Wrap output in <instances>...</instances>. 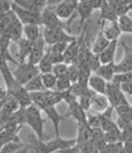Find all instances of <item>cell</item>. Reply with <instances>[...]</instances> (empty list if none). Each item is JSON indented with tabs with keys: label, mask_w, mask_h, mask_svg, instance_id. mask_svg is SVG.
<instances>
[{
	"label": "cell",
	"mask_w": 132,
	"mask_h": 153,
	"mask_svg": "<svg viewBox=\"0 0 132 153\" xmlns=\"http://www.w3.org/2000/svg\"><path fill=\"white\" fill-rule=\"evenodd\" d=\"M11 10L17 16V18L22 23L23 26L28 25H42V14L34 13V12L26 10L24 8L18 6L15 1H11Z\"/></svg>",
	"instance_id": "obj_7"
},
{
	"label": "cell",
	"mask_w": 132,
	"mask_h": 153,
	"mask_svg": "<svg viewBox=\"0 0 132 153\" xmlns=\"http://www.w3.org/2000/svg\"><path fill=\"white\" fill-rule=\"evenodd\" d=\"M123 153H132V140L123 142Z\"/></svg>",
	"instance_id": "obj_47"
},
{
	"label": "cell",
	"mask_w": 132,
	"mask_h": 153,
	"mask_svg": "<svg viewBox=\"0 0 132 153\" xmlns=\"http://www.w3.org/2000/svg\"><path fill=\"white\" fill-rule=\"evenodd\" d=\"M95 10L91 6L90 0H81L78 1V6L76 9V13L79 16V25L82 26L84 22H88V19L93 14Z\"/></svg>",
	"instance_id": "obj_17"
},
{
	"label": "cell",
	"mask_w": 132,
	"mask_h": 153,
	"mask_svg": "<svg viewBox=\"0 0 132 153\" xmlns=\"http://www.w3.org/2000/svg\"><path fill=\"white\" fill-rule=\"evenodd\" d=\"M108 2L119 18L127 16L128 12L130 11L128 5H127V0H110Z\"/></svg>",
	"instance_id": "obj_26"
},
{
	"label": "cell",
	"mask_w": 132,
	"mask_h": 153,
	"mask_svg": "<svg viewBox=\"0 0 132 153\" xmlns=\"http://www.w3.org/2000/svg\"><path fill=\"white\" fill-rule=\"evenodd\" d=\"M67 70H69V65L66 63H60L56 64L53 66L52 73L58 78H62V76H67Z\"/></svg>",
	"instance_id": "obj_39"
},
{
	"label": "cell",
	"mask_w": 132,
	"mask_h": 153,
	"mask_svg": "<svg viewBox=\"0 0 132 153\" xmlns=\"http://www.w3.org/2000/svg\"><path fill=\"white\" fill-rule=\"evenodd\" d=\"M118 25L121 28L122 33L132 34V19L128 15L119 18Z\"/></svg>",
	"instance_id": "obj_33"
},
{
	"label": "cell",
	"mask_w": 132,
	"mask_h": 153,
	"mask_svg": "<svg viewBox=\"0 0 132 153\" xmlns=\"http://www.w3.org/2000/svg\"><path fill=\"white\" fill-rule=\"evenodd\" d=\"M95 95V92H94L89 87V89H88L82 96H80V97L78 98L79 105L82 107V108L85 111H88L91 108L92 103H93V99H94Z\"/></svg>",
	"instance_id": "obj_30"
},
{
	"label": "cell",
	"mask_w": 132,
	"mask_h": 153,
	"mask_svg": "<svg viewBox=\"0 0 132 153\" xmlns=\"http://www.w3.org/2000/svg\"><path fill=\"white\" fill-rule=\"evenodd\" d=\"M25 144H23L21 142H10L3 146L2 149L0 150V153H15V151L19 150Z\"/></svg>",
	"instance_id": "obj_36"
},
{
	"label": "cell",
	"mask_w": 132,
	"mask_h": 153,
	"mask_svg": "<svg viewBox=\"0 0 132 153\" xmlns=\"http://www.w3.org/2000/svg\"><path fill=\"white\" fill-rule=\"evenodd\" d=\"M42 80L45 86V90H54L57 83V76L53 73H46V74H41Z\"/></svg>",
	"instance_id": "obj_32"
},
{
	"label": "cell",
	"mask_w": 132,
	"mask_h": 153,
	"mask_svg": "<svg viewBox=\"0 0 132 153\" xmlns=\"http://www.w3.org/2000/svg\"><path fill=\"white\" fill-rule=\"evenodd\" d=\"M77 67L79 70V76H78L77 82L85 87H89V79H90L93 72L91 71L89 66L87 65V63H82Z\"/></svg>",
	"instance_id": "obj_27"
},
{
	"label": "cell",
	"mask_w": 132,
	"mask_h": 153,
	"mask_svg": "<svg viewBox=\"0 0 132 153\" xmlns=\"http://www.w3.org/2000/svg\"><path fill=\"white\" fill-rule=\"evenodd\" d=\"M53 66H54V64L52 62V60H51L49 52L46 51L45 56H43L41 61H40V63L38 64V68L40 70V73L41 74L52 73Z\"/></svg>",
	"instance_id": "obj_31"
},
{
	"label": "cell",
	"mask_w": 132,
	"mask_h": 153,
	"mask_svg": "<svg viewBox=\"0 0 132 153\" xmlns=\"http://www.w3.org/2000/svg\"><path fill=\"white\" fill-rule=\"evenodd\" d=\"M86 63L93 73H95L98 68L102 65L101 62H100V58H99V54H95V53H94V52H92L91 53L89 58L87 59Z\"/></svg>",
	"instance_id": "obj_35"
},
{
	"label": "cell",
	"mask_w": 132,
	"mask_h": 153,
	"mask_svg": "<svg viewBox=\"0 0 132 153\" xmlns=\"http://www.w3.org/2000/svg\"><path fill=\"white\" fill-rule=\"evenodd\" d=\"M64 116H65V118L71 116V117L76 120L77 124H89L88 123V115L86 114V111L79 105L78 101L70 105L67 111Z\"/></svg>",
	"instance_id": "obj_14"
},
{
	"label": "cell",
	"mask_w": 132,
	"mask_h": 153,
	"mask_svg": "<svg viewBox=\"0 0 132 153\" xmlns=\"http://www.w3.org/2000/svg\"><path fill=\"white\" fill-rule=\"evenodd\" d=\"M3 146H4V144L1 143V142H0V150H1L2 149V147H3Z\"/></svg>",
	"instance_id": "obj_49"
},
{
	"label": "cell",
	"mask_w": 132,
	"mask_h": 153,
	"mask_svg": "<svg viewBox=\"0 0 132 153\" xmlns=\"http://www.w3.org/2000/svg\"><path fill=\"white\" fill-rule=\"evenodd\" d=\"M102 115L101 114H95L88 115V123L91 128H101L102 126Z\"/></svg>",
	"instance_id": "obj_38"
},
{
	"label": "cell",
	"mask_w": 132,
	"mask_h": 153,
	"mask_svg": "<svg viewBox=\"0 0 132 153\" xmlns=\"http://www.w3.org/2000/svg\"><path fill=\"white\" fill-rule=\"evenodd\" d=\"M70 44V43H57V44H54L52 46H48V49L47 50L51 52H53V53L64 54Z\"/></svg>",
	"instance_id": "obj_41"
},
{
	"label": "cell",
	"mask_w": 132,
	"mask_h": 153,
	"mask_svg": "<svg viewBox=\"0 0 132 153\" xmlns=\"http://www.w3.org/2000/svg\"><path fill=\"white\" fill-rule=\"evenodd\" d=\"M127 5H128L129 10L132 11V0H127Z\"/></svg>",
	"instance_id": "obj_48"
},
{
	"label": "cell",
	"mask_w": 132,
	"mask_h": 153,
	"mask_svg": "<svg viewBox=\"0 0 132 153\" xmlns=\"http://www.w3.org/2000/svg\"><path fill=\"white\" fill-rule=\"evenodd\" d=\"M102 3L103 0H90V4L94 10H100Z\"/></svg>",
	"instance_id": "obj_46"
},
{
	"label": "cell",
	"mask_w": 132,
	"mask_h": 153,
	"mask_svg": "<svg viewBox=\"0 0 132 153\" xmlns=\"http://www.w3.org/2000/svg\"><path fill=\"white\" fill-rule=\"evenodd\" d=\"M121 89L125 94H128L132 96V80L129 82H126L125 84H122Z\"/></svg>",
	"instance_id": "obj_45"
},
{
	"label": "cell",
	"mask_w": 132,
	"mask_h": 153,
	"mask_svg": "<svg viewBox=\"0 0 132 153\" xmlns=\"http://www.w3.org/2000/svg\"><path fill=\"white\" fill-rule=\"evenodd\" d=\"M110 106V103L108 101L106 95L102 94H97L94 96L93 103H92V108L97 112V114H102L103 111H105Z\"/></svg>",
	"instance_id": "obj_24"
},
{
	"label": "cell",
	"mask_w": 132,
	"mask_h": 153,
	"mask_svg": "<svg viewBox=\"0 0 132 153\" xmlns=\"http://www.w3.org/2000/svg\"><path fill=\"white\" fill-rule=\"evenodd\" d=\"M33 104L36 105L40 110L43 108L56 106L63 101L62 92L56 90H45L41 92L30 93Z\"/></svg>",
	"instance_id": "obj_3"
},
{
	"label": "cell",
	"mask_w": 132,
	"mask_h": 153,
	"mask_svg": "<svg viewBox=\"0 0 132 153\" xmlns=\"http://www.w3.org/2000/svg\"><path fill=\"white\" fill-rule=\"evenodd\" d=\"M122 142H126V140H132V123L126 125L125 128L122 129Z\"/></svg>",
	"instance_id": "obj_43"
},
{
	"label": "cell",
	"mask_w": 132,
	"mask_h": 153,
	"mask_svg": "<svg viewBox=\"0 0 132 153\" xmlns=\"http://www.w3.org/2000/svg\"><path fill=\"white\" fill-rule=\"evenodd\" d=\"M95 74L99 76L103 79H105L107 82H111L113 80L115 75L117 74V72H116V63L113 62L109 64H102Z\"/></svg>",
	"instance_id": "obj_23"
},
{
	"label": "cell",
	"mask_w": 132,
	"mask_h": 153,
	"mask_svg": "<svg viewBox=\"0 0 132 153\" xmlns=\"http://www.w3.org/2000/svg\"><path fill=\"white\" fill-rule=\"evenodd\" d=\"M30 146L33 147L36 153H53L55 151H61L67 148L73 147L76 144V140H66L61 137L56 138L45 143L43 140H40L37 137L36 139L30 138Z\"/></svg>",
	"instance_id": "obj_1"
},
{
	"label": "cell",
	"mask_w": 132,
	"mask_h": 153,
	"mask_svg": "<svg viewBox=\"0 0 132 153\" xmlns=\"http://www.w3.org/2000/svg\"><path fill=\"white\" fill-rule=\"evenodd\" d=\"M18 45V63L27 62V59L31 53L32 48H33V43L28 41L27 39L22 37L21 40L17 42Z\"/></svg>",
	"instance_id": "obj_16"
},
{
	"label": "cell",
	"mask_w": 132,
	"mask_h": 153,
	"mask_svg": "<svg viewBox=\"0 0 132 153\" xmlns=\"http://www.w3.org/2000/svg\"><path fill=\"white\" fill-rule=\"evenodd\" d=\"M62 95H63V101H65L67 104V106H70V105L78 101L77 100L78 98L76 97V96H74L70 90L62 92Z\"/></svg>",
	"instance_id": "obj_44"
},
{
	"label": "cell",
	"mask_w": 132,
	"mask_h": 153,
	"mask_svg": "<svg viewBox=\"0 0 132 153\" xmlns=\"http://www.w3.org/2000/svg\"><path fill=\"white\" fill-rule=\"evenodd\" d=\"M118 49V41H112L106 49L103 51L101 53H99V58H100L101 64H109L115 62L116 51Z\"/></svg>",
	"instance_id": "obj_22"
},
{
	"label": "cell",
	"mask_w": 132,
	"mask_h": 153,
	"mask_svg": "<svg viewBox=\"0 0 132 153\" xmlns=\"http://www.w3.org/2000/svg\"><path fill=\"white\" fill-rule=\"evenodd\" d=\"M132 80V72H126V73H119L116 74L113 80L111 82H113L116 85L121 86L122 84H125L126 82H129Z\"/></svg>",
	"instance_id": "obj_34"
},
{
	"label": "cell",
	"mask_w": 132,
	"mask_h": 153,
	"mask_svg": "<svg viewBox=\"0 0 132 153\" xmlns=\"http://www.w3.org/2000/svg\"><path fill=\"white\" fill-rule=\"evenodd\" d=\"M55 8L46 6L43 11L42 12V25L45 27L49 28H61V29L66 30L67 32H70V25L71 23V21L74 19L75 15L67 22H62L61 19L58 18V16L55 13Z\"/></svg>",
	"instance_id": "obj_4"
},
{
	"label": "cell",
	"mask_w": 132,
	"mask_h": 153,
	"mask_svg": "<svg viewBox=\"0 0 132 153\" xmlns=\"http://www.w3.org/2000/svg\"><path fill=\"white\" fill-rule=\"evenodd\" d=\"M108 82L98 75H92L89 79V87L97 94H106Z\"/></svg>",
	"instance_id": "obj_20"
},
{
	"label": "cell",
	"mask_w": 132,
	"mask_h": 153,
	"mask_svg": "<svg viewBox=\"0 0 132 153\" xmlns=\"http://www.w3.org/2000/svg\"><path fill=\"white\" fill-rule=\"evenodd\" d=\"M9 16H10V25L8 26L7 30L3 34L8 35L12 39V41L17 43L18 40H21L22 38L23 25L19 22V19L12 12V10L9 12Z\"/></svg>",
	"instance_id": "obj_10"
},
{
	"label": "cell",
	"mask_w": 132,
	"mask_h": 153,
	"mask_svg": "<svg viewBox=\"0 0 132 153\" xmlns=\"http://www.w3.org/2000/svg\"><path fill=\"white\" fill-rule=\"evenodd\" d=\"M115 111L118 114V119L116 123L121 130L126 125L132 123V105L129 104L118 107L115 108Z\"/></svg>",
	"instance_id": "obj_13"
},
{
	"label": "cell",
	"mask_w": 132,
	"mask_h": 153,
	"mask_svg": "<svg viewBox=\"0 0 132 153\" xmlns=\"http://www.w3.org/2000/svg\"><path fill=\"white\" fill-rule=\"evenodd\" d=\"M104 23L105 22H101L100 30L98 31L97 37H95L93 45H92V51L95 54L101 53V52L107 48V46L110 44V41L105 37L104 34H103V27H104Z\"/></svg>",
	"instance_id": "obj_18"
},
{
	"label": "cell",
	"mask_w": 132,
	"mask_h": 153,
	"mask_svg": "<svg viewBox=\"0 0 132 153\" xmlns=\"http://www.w3.org/2000/svg\"><path fill=\"white\" fill-rule=\"evenodd\" d=\"M78 76H79V70L78 67L74 64H70L69 65V70H67V76L69 79L71 83H75L78 82Z\"/></svg>",
	"instance_id": "obj_40"
},
{
	"label": "cell",
	"mask_w": 132,
	"mask_h": 153,
	"mask_svg": "<svg viewBox=\"0 0 132 153\" xmlns=\"http://www.w3.org/2000/svg\"><path fill=\"white\" fill-rule=\"evenodd\" d=\"M77 139H75L77 146L91 142L93 137V129L90 127L89 124H77Z\"/></svg>",
	"instance_id": "obj_21"
},
{
	"label": "cell",
	"mask_w": 132,
	"mask_h": 153,
	"mask_svg": "<svg viewBox=\"0 0 132 153\" xmlns=\"http://www.w3.org/2000/svg\"><path fill=\"white\" fill-rule=\"evenodd\" d=\"M103 34H104V36L110 42L118 41V38L121 36L122 31L118 22H116V23H111L110 26H108L106 29L103 28Z\"/></svg>",
	"instance_id": "obj_29"
},
{
	"label": "cell",
	"mask_w": 132,
	"mask_h": 153,
	"mask_svg": "<svg viewBox=\"0 0 132 153\" xmlns=\"http://www.w3.org/2000/svg\"><path fill=\"white\" fill-rule=\"evenodd\" d=\"M88 89H89V87H85V86L81 85V84H79L78 82H75V83L71 84V87L70 88V91L74 96H76L77 98H79L80 96H82Z\"/></svg>",
	"instance_id": "obj_42"
},
{
	"label": "cell",
	"mask_w": 132,
	"mask_h": 153,
	"mask_svg": "<svg viewBox=\"0 0 132 153\" xmlns=\"http://www.w3.org/2000/svg\"><path fill=\"white\" fill-rule=\"evenodd\" d=\"M122 46L125 51L122 59L116 64V72L119 73H126L132 72V47L122 43Z\"/></svg>",
	"instance_id": "obj_12"
},
{
	"label": "cell",
	"mask_w": 132,
	"mask_h": 153,
	"mask_svg": "<svg viewBox=\"0 0 132 153\" xmlns=\"http://www.w3.org/2000/svg\"><path fill=\"white\" fill-rule=\"evenodd\" d=\"M71 82L67 79V76H62V78H58L57 83H56L55 89L56 91L59 92H64L67 90H70V88L71 87Z\"/></svg>",
	"instance_id": "obj_37"
},
{
	"label": "cell",
	"mask_w": 132,
	"mask_h": 153,
	"mask_svg": "<svg viewBox=\"0 0 132 153\" xmlns=\"http://www.w3.org/2000/svg\"><path fill=\"white\" fill-rule=\"evenodd\" d=\"M45 45L46 43L45 41V39L43 37V32L42 35L37 41L33 44V48H32L31 53L29 55V57L27 59V62L33 65H37L40 63V61L42 60V58L45 54Z\"/></svg>",
	"instance_id": "obj_11"
},
{
	"label": "cell",
	"mask_w": 132,
	"mask_h": 153,
	"mask_svg": "<svg viewBox=\"0 0 132 153\" xmlns=\"http://www.w3.org/2000/svg\"><path fill=\"white\" fill-rule=\"evenodd\" d=\"M26 124H28L32 130L34 131L36 137L40 140H43L45 135V120L41 114V110L32 104L31 106L26 108Z\"/></svg>",
	"instance_id": "obj_2"
},
{
	"label": "cell",
	"mask_w": 132,
	"mask_h": 153,
	"mask_svg": "<svg viewBox=\"0 0 132 153\" xmlns=\"http://www.w3.org/2000/svg\"><path fill=\"white\" fill-rule=\"evenodd\" d=\"M43 37L45 39L46 45L52 46L57 43H71L77 38L70 34L66 30L61 28H49L45 27L43 30Z\"/></svg>",
	"instance_id": "obj_5"
},
{
	"label": "cell",
	"mask_w": 132,
	"mask_h": 153,
	"mask_svg": "<svg viewBox=\"0 0 132 153\" xmlns=\"http://www.w3.org/2000/svg\"><path fill=\"white\" fill-rule=\"evenodd\" d=\"M119 21V17L114 10L112 9V7L109 5V2L106 1V0H103L101 9H100V17H99L98 22H109L110 23H116Z\"/></svg>",
	"instance_id": "obj_19"
},
{
	"label": "cell",
	"mask_w": 132,
	"mask_h": 153,
	"mask_svg": "<svg viewBox=\"0 0 132 153\" xmlns=\"http://www.w3.org/2000/svg\"><path fill=\"white\" fill-rule=\"evenodd\" d=\"M40 70L37 65H33L28 62L19 63L18 65V68L15 71H13V75L17 82L24 86L25 84L30 82L32 79L40 75Z\"/></svg>",
	"instance_id": "obj_6"
},
{
	"label": "cell",
	"mask_w": 132,
	"mask_h": 153,
	"mask_svg": "<svg viewBox=\"0 0 132 153\" xmlns=\"http://www.w3.org/2000/svg\"><path fill=\"white\" fill-rule=\"evenodd\" d=\"M23 34L25 36V39H27L28 41H30L31 43H35L37 40L41 37L42 32L40 25H28L23 26Z\"/></svg>",
	"instance_id": "obj_25"
},
{
	"label": "cell",
	"mask_w": 132,
	"mask_h": 153,
	"mask_svg": "<svg viewBox=\"0 0 132 153\" xmlns=\"http://www.w3.org/2000/svg\"><path fill=\"white\" fill-rule=\"evenodd\" d=\"M24 88L28 92H29V93H35V92L45 91V86H43L41 74L38 75L37 76H35L34 79H32L30 82H28L24 85Z\"/></svg>",
	"instance_id": "obj_28"
},
{
	"label": "cell",
	"mask_w": 132,
	"mask_h": 153,
	"mask_svg": "<svg viewBox=\"0 0 132 153\" xmlns=\"http://www.w3.org/2000/svg\"><path fill=\"white\" fill-rule=\"evenodd\" d=\"M41 111H43L45 114L47 115V117L52 122V125L54 127L55 131V137L59 138L60 137V124L65 119V116L60 114L58 111L56 110L55 106H50V107H45L43 108Z\"/></svg>",
	"instance_id": "obj_15"
},
{
	"label": "cell",
	"mask_w": 132,
	"mask_h": 153,
	"mask_svg": "<svg viewBox=\"0 0 132 153\" xmlns=\"http://www.w3.org/2000/svg\"><path fill=\"white\" fill-rule=\"evenodd\" d=\"M105 95L110 103V106L114 110L118 107L129 105L128 101H127L125 96V93L121 89V86L116 85L113 82H108Z\"/></svg>",
	"instance_id": "obj_8"
},
{
	"label": "cell",
	"mask_w": 132,
	"mask_h": 153,
	"mask_svg": "<svg viewBox=\"0 0 132 153\" xmlns=\"http://www.w3.org/2000/svg\"><path fill=\"white\" fill-rule=\"evenodd\" d=\"M78 6L76 0H61L59 4L55 7V13L61 19H67L73 18L75 15Z\"/></svg>",
	"instance_id": "obj_9"
}]
</instances>
